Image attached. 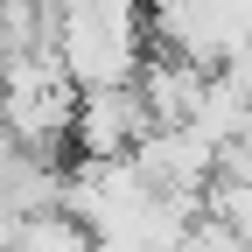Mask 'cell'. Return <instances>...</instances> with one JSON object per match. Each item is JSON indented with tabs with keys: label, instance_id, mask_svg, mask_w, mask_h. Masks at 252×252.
<instances>
[{
	"label": "cell",
	"instance_id": "cell-9",
	"mask_svg": "<svg viewBox=\"0 0 252 252\" xmlns=\"http://www.w3.org/2000/svg\"><path fill=\"white\" fill-rule=\"evenodd\" d=\"M217 175H238V182H252V126H245V133H231L224 147H217Z\"/></svg>",
	"mask_w": 252,
	"mask_h": 252
},
{
	"label": "cell",
	"instance_id": "cell-5",
	"mask_svg": "<svg viewBox=\"0 0 252 252\" xmlns=\"http://www.w3.org/2000/svg\"><path fill=\"white\" fill-rule=\"evenodd\" d=\"M147 35L161 49H175V56H189V63L231 56V35H224L210 0H147Z\"/></svg>",
	"mask_w": 252,
	"mask_h": 252
},
{
	"label": "cell",
	"instance_id": "cell-2",
	"mask_svg": "<svg viewBox=\"0 0 252 252\" xmlns=\"http://www.w3.org/2000/svg\"><path fill=\"white\" fill-rule=\"evenodd\" d=\"M70 112H77V77L63 70L56 49H7L0 63V119L21 147L56 154V140H70Z\"/></svg>",
	"mask_w": 252,
	"mask_h": 252
},
{
	"label": "cell",
	"instance_id": "cell-6",
	"mask_svg": "<svg viewBox=\"0 0 252 252\" xmlns=\"http://www.w3.org/2000/svg\"><path fill=\"white\" fill-rule=\"evenodd\" d=\"M203 84H210V63H189L175 49H154L140 56V70H133V91H140V105L154 126H168V119H189L203 98Z\"/></svg>",
	"mask_w": 252,
	"mask_h": 252
},
{
	"label": "cell",
	"instance_id": "cell-8",
	"mask_svg": "<svg viewBox=\"0 0 252 252\" xmlns=\"http://www.w3.org/2000/svg\"><path fill=\"white\" fill-rule=\"evenodd\" d=\"M175 252H238V238H231V231H224V224H217V217L203 210L196 224H189V231L175 238Z\"/></svg>",
	"mask_w": 252,
	"mask_h": 252
},
{
	"label": "cell",
	"instance_id": "cell-7",
	"mask_svg": "<svg viewBox=\"0 0 252 252\" xmlns=\"http://www.w3.org/2000/svg\"><path fill=\"white\" fill-rule=\"evenodd\" d=\"M7 252H91V224H77V217L63 210V203L28 210V217H14Z\"/></svg>",
	"mask_w": 252,
	"mask_h": 252
},
{
	"label": "cell",
	"instance_id": "cell-10",
	"mask_svg": "<svg viewBox=\"0 0 252 252\" xmlns=\"http://www.w3.org/2000/svg\"><path fill=\"white\" fill-rule=\"evenodd\" d=\"M210 70H217V77H224V84L238 91V98L252 105V42H245V49H231L224 63H210Z\"/></svg>",
	"mask_w": 252,
	"mask_h": 252
},
{
	"label": "cell",
	"instance_id": "cell-4",
	"mask_svg": "<svg viewBox=\"0 0 252 252\" xmlns=\"http://www.w3.org/2000/svg\"><path fill=\"white\" fill-rule=\"evenodd\" d=\"M147 105L133 84H91L77 91V112H70V147L77 154H133V140L147 133Z\"/></svg>",
	"mask_w": 252,
	"mask_h": 252
},
{
	"label": "cell",
	"instance_id": "cell-1",
	"mask_svg": "<svg viewBox=\"0 0 252 252\" xmlns=\"http://www.w3.org/2000/svg\"><path fill=\"white\" fill-rule=\"evenodd\" d=\"M63 70L91 84H133L140 56H147V0H63L56 7V42Z\"/></svg>",
	"mask_w": 252,
	"mask_h": 252
},
{
	"label": "cell",
	"instance_id": "cell-3",
	"mask_svg": "<svg viewBox=\"0 0 252 252\" xmlns=\"http://www.w3.org/2000/svg\"><path fill=\"white\" fill-rule=\"evenodd\" d=\"M133 168H140L154 189H189V196H203V182L217 175V140L203 133L196 119L147 126V133L133 140Z\"/></svg>",
	"mask_w": 252,
	"mask_h": 252
}]
</instances>
